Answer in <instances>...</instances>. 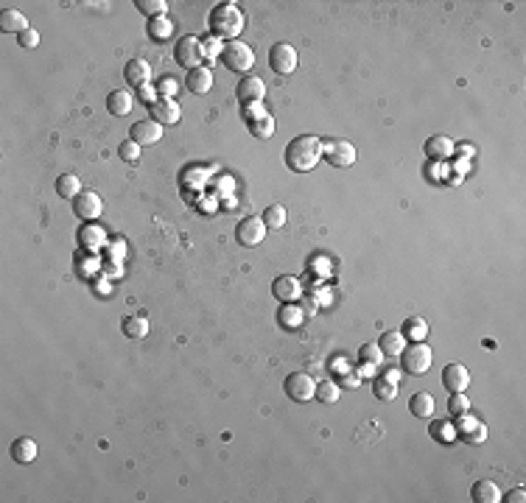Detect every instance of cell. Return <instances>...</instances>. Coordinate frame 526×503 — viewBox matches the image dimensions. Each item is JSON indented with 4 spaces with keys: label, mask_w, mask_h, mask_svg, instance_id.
Masks as SVG:
<instances>
[{
    "label": "cell",
    "mask_w": 526,
    "mask_h": 503,
    "mask_svg": "<svg viewBox=\"0 0 526 503\" xmlns=\"http://www.w3.org/2000/svg\"><path fill=\"white\" fill-rule=\"evenodd\" d=\"M322 160V140L314 134H300L294 140H288L286 151H283V162L288 171L294 173H308L316 168V162Z\"/></svg>",
    "instance_id": "1"
},
{
    "label": "cell",
    "mask_w": 526,
    "mask_h": 503,
    "mask_svg": "<svg viewBox=\"0 0 526 503\" xmlns=\"http://www.w3.org/2000/svg\"><path fill=\"white\" fill-rule=\"evenodd\" d=\"M208 26H210V34L216 40H227L233 42L241 31H244V15L235 3H219L210 9V17H208Z\"/></svg>",
    "instance_id": "2"
},
{
    "label": "cell",
    "mask_w": 526,
    "mask_h": 503,
    "mask_svg": "<svg viewBox=\"0 0 526 503\" xmlns=\"http://www.w3.org/2000/svg\"><path fill=\"white\" fill-rule=\"evenodd\" d=\"M398 358H401L403 372H409V375H423V372L431 369V358H434V355H431V347H428L426 341H409Z\"/></svg>",
    "instance_id": "3"
},
{
    "label": "cell",
    "mask_w": 526,
    "mask_h": 503,
    "mask_svg": "<svg viewBox=\"0 0 526 503\" xmlns=\"http://www.w3.org/2000/svg\"><path fill=\"white\" fill-rule=\"evenodd\" d=\"M222 65L233 73H249L255 68V54L249 45L233 40V42H224V48H222Z\"/></svg>",
    "instance_id": "4"
},
{
    "label": "cell",
    "mask_w": 526,
    "mask_h": 503,
    "mask_svg": "<svg viewBox=\"0 0 526 503\" xmlns=\"http://www.w3.org/2000/svg\"><path fill=\"white\" fill-rule=\"evenodd\" d=\"M173 56H177L180 68H185V70H196V68H202L205 45H202V40H199V37L185 34V37H180V40H177V48H173Z\"/></svg>",
    "instance_id": "5"
},
{
    "label": "cell",
    "mask_w": 526,
    "mask_h": 503,
    "mask_svg": "<svg viewBox=\"0 0 526 503\" xmlns=\"http://www.w3.org/2000/svg\"><path fill=\"white\" fill-rule=\"evenodd\" d=\"M244 112H247L244 121H247V129H249L252 137L269 140L274 134V118H272V112L261 109V104L258 107H244Z\"/></svg>",
    "instance_id": "6"
},
{
    "label": "cell",
    "mask_w": 526,
    "mask_h": 503,
    "mask_svg": "<svg viewBox=\"0 0 526 503\" xmlns=\"http://www.w3.org/2000/svg\"><path fill=\"white\" fill-rule=\"evenodd\" d=\"M286 394L294 400V403H308L314 394H316V380L308 375V372H291L283 383Z\"/></svg>",
    "instance_id": "7"
},
{
    "label": "cell",
    "mask_w": 526,
    "mask_h": 503,
    "mask_svg": "<svg viewBox=\"0 0 526 503\" xmlns=\"http://www.w3.org/2000/svg\"><path fill=\"white\" fill-rule=\"evenodd\" d=\"M297 51L288 45V42H277V45H272V51H269V68L277 73V76H291L294 70H297Z\"/></svg>",
    "instance_id": "8"
},
{
    "label": "cell",
    "mask_w": 526,
    "mask_h": 503,
    "mask_svg": "<svg viewBox=\"0 0 526 503\" xmlns=\"http://www.w3.org/2000/svg\"><path fill=\"white\" fill-rule=\"evenodd\" d=\"M266 232H269V229H266L263 218H258V215H247V218L238 224V229H235V240H238L241 246L252 249V246H261V243H263Z\"/></svg>",
    "instance_id": "9"
},
{
    "label": "cell",
    "mask_w": 526,
    "mask_h": 503,
    "mask_svg": "<svg viewBox=\"0 0 526 503\" xmlns=\"http://www.w3.org/2000/svg\"><path fill=\"white\" fill-rule=\"evenodd\" d=\"M322 154L327 157V162L333 168H350L356 162V148L353 143H347V140H327L322 143Z\"/></svg>",
    "instance_id": "10"
},
{
    "label": "cell",
    "mask_w": 526,
    "mask_h": 503,
    "mask_svg": "<svg viewBox=\"0 0 526 503\" xmlns=\"http://www.w3.org/2000/svg\"><path fill=\"white\" fill-rule=\"evenodd\" d=\"M235 95L241 101V107H258L266 95V84L258 79V76H244L235 87Z\"/></svg>",
    "instance_id": "11"
},
{
    "label": "cell",
    "mask_w": 526,
    "mask_h": 503,
    "mask_svg": "<svg viewBox=\"0 0 526 503\" xmlns=\"http://www.w3.org/2000/svg\"><path fill=\"white\" fill-rule=\"evenodd\" d=\"M129 140H134L140 148H143V146H154V143L162 140V126H160L157 121H151V118L137 121V123L129 129Z\"/></svg>",
    "instance_id": "12"
},
{
    "label": "cell",
    "mask_w": 526,
    "mask_h": 503,
    "mask_svg": "<svg viewBox=\"0 0 526 503\" xmlns=\"http://www.w3.org/2000/svg\"><path fill=\"white\" fill-rule=\"evenodd\" d=\"M101 196L95 190H82L76 199H73V212L82 218V221H93L101 215Z\"/></svg>",
    "instance_id": "13"
},
{
    "label": "cell",
    "mask_w": 526,
    "mask_h": 503,
    "mask_svg": "<svg viewBox=\"0 0 526 503\" xmlns=\"http://www.w3.org/2000/svg\"><path fill=\"white\" fill-rule=\"evenodd\" d=\"M456 419H459V425L454 428L456 439H462V442H467V444H481V442L487 439V428H484L479 419H473L470 414L456 417Z\"/></svg>",
    "instance_id": "14"
},
{
    "label": "cell",
    "mask_w": 526,
    "mask_h": 503,
    "mask_svg": "<svg viewBox=\"0 0 526 503\" xmlns=\"http://www.w3.org/2000/svg\"><path fill=\"white\" fill-rule=\"evenodd\" d=\"M423 154L431 160V162H445L454 157V140L448 134H431L423 146Z\"/></svg>",
    "instance_id": "15"
},
{
    "label": "cell",
    "mask_w": 526,
    "mask_h": 503,
    "mask_svg": "<svg viewBox=\"0 0 526 503\" xmlns=\"http://www.w3.org/2000/svg\"><path fill=\"white\" fill-rule=\"evenodd\" d=\"M442 386L448 392H465L470 386V372L465 364H448L442 369Z\"/></svg>",
    "instance_id": "16"
},
{
    "label": "cell",
    "mask_w": 526,
    "mask_h": 503,
    "mask_svg": "<svg viewBox=\"0 0 526 503\" xmlns=\"http://www.w3.org/2000/svg\"><path fill=\"white\" fill-rule=\"evenodd\" d=\"M151 121H157L160 126L180 123V104L173 98H160L157 104H151Z\"/></svg>",
    "instance_id": "17"
},
{
    "label": "cell",
    "mask_w": 526,
    "mask_h": 503,
    "mask_svg": "<svg viewBox=\"0 0 526 503\" xmlns=\"http://www.w3.org/2000/svg\"><path fill=\"white\" fill-rule=\"evenodd\" d=\"M272 297L280 300V302H294L300 297V280L297 277H288V274H280L272 280Z\"/></svg>",
    "instance_id": "18"
},
{
    "label": "cell",
    "mask_w": 526,
    "mask_h": 503,
    "mask_svg": "<svg viewBox=\"0 0 526 503\" xmlns=\"http://www.w3.org/2000/svg\"><path fill=\"white\" fill-rule=\"evenodd\" d=\"M123 79L132 87H143V84L151 82V65L146 59H129L126 68H123Z\"/></svg>",
    "instance_id": "19"
},
{
    "label": "cell",
    "mask_w": 526,
    "mask_h": 503,
    "mask_svg": "<svg viewBox=\"0 0 526 503\" xmlns=\"http://www.w3.org/2000/svg\"><path fill=\"white\" fill-rule=\"evenodd\" d=\"M185 87L194 93V95H208L210 87H213V70L210 68H196L185 76Z\"/></svg>",
    "instance_id": "20"
},
{
    "label": "cell",
    "mask_w": 526,
    "mask_h": 503,
    "mask_svg": "<svg viewBox=\"0 0 526 503\" xmlns=\"http://www.w3.org/2000/svg\"><path fill=\"white\" fill-rule=\"evenodd\" d=\"M29 29L31 26H29V20H26L23 12H17V9H3V12H0V31H3V34H23Z\"/></svg>",
    "instance_id": "21"
},
{
    "label": "cell",
    "mask_w": 526,
    "mask_h": 503,
    "mask_svg": "<svg viewBox=\"0 0 526 503\" xmlns=\"http://www.w3.org/2000/svg\"><path fill=\"white\" fill-rule=\"evenodd\" d=\"M470 500L473 503H498L501 500V489L495 486V481L481 478V481H476L470 486Z\"/></svg>",
    "instance_id": "22"
},
{
    "label": "cell",
    "mask_w": 526,
    "mask_h": 503,
    "mask_svg": "<svg viewBox=\"0 0 526 503\" xmlns=\"http://www.w3.org/2000/svg\"><path fill=\"white\" fill-rule=\"evenodd\" d=\"M76 240L84 246V249H101L104 243H107V229L104 226H95V224H87V226H82L79 229V235H76Z\"/></svg>",
    "instance_id": "23"
},
{
    "label": "cell",
    "mask_w": 526,
    "mask_h": 503,
    "mask_svg": "<svg viewBox=\"0 0 526 503\" xmlns=\"http://www.w3.org/2000/svg\"><path fill=\"white\" fill-rule=\"evenodd\" d=\"M121 330L129 341H143L148 336V319L146 316H126L121 322Z\"/></svg>",
    "instance_id": "24"
},
{
    "label": "cell",
    "mask_w": 526,
    "mask_h": 503,
    "mask_svg": "<svg viewBox=\"0 0 526 503\" xmlns=\"http://www.w3.org/2000/svg\"><path fill=\"white\" fill-rule=\"evenodd\" d=\"M378 347H381L384 358H387V355H389V358H398V355L403 353V347H406V339H403L401 330H387V333L378 339Z\"/></svg>",
    "instance_id": "25"
},
{
    "label": "cell",
    "mask_w": 526,
    "mask_h": 503,
    "mask_svg": "<svg viewBox=\"0 0 526 503\" xmlns=\"http://www.w3.org/2000/svg\"><path fill=\"white\" fill-rule=\"evenodd\" d=\"M37 442L31 439V436H20V439H15L12 442V458L15 461H20V464H29V461H34L37 458Z\"/></svg>",
    "instance_id": "26"
},
{
    "label": "cell",
    "mask_w": 526,
    "mask_h": 503,
    "mask_svg": "<svg viewBox=\"0 0 526 503\" xmlns=\"http://www.w3.org/2000/svg\"><path fill=\"white\" fill-rule=\"evenodd\" d=\"M132 95L126 93V90H115V93H109V98H107V109H109V115H115V118H123V115H129L132 112Z\"/></svg>",
    "instance_id": "27"
},
{
    "label": "cell",
    "mask_w": 526,
    "mask_h": 503,
    "mask_svg": "<svg viewBox=\"0 0 526 503\" xmlns=\"http://www.w3.org/2000/svg\"><path fill=\"white\" fill-rule=\"evenodd\" d=\"M409 411H412V417H420V419L431 417V414H434V397H431L428 392L412 394V397H409Z\"/></svg>",
    "instance_id": "28"
},
{
    "label": "cell",
    "mask_w": 526,
    "mask_h": 503,
    "mask_svg": "<svg viewBox=\"0 0 526 503\" xmlns=\"http://www.w3.org/2000/svg\"><path fill=\"white\" fill-rule=\"evenodd\" d=\"M401 333H403V339H409V341H426V336H428V325H426V319L412 316V319L403 322Z\"/></svg>",
    "instance_id": "29"
},
{
    "label": "cell",
    "mask_w": 526,
    "mask_h": 503,
    "mask_svg": "<svg viewBox=\"0 0 526 503\" xmlns=\"http://www.w3.org/2000/svg\"><path fill=\"white\" fill-rule=\"evenodd\" d=\"M56 193H59L62 199H76V196L82 193L79 176H76V173H62V176L56 179Z\"/></svg>",
    "instance_id": "30"
},
{
    "label": "cell",
    "mask_w": 526,
    "mask_h": 503,
    "mask_svg": "<svg viewBox=\"0 0 526 503\" xmlns=\"http://www.w3.org/2000/svg\"><path fill=\"white\" fill-rule=\"evenodd\" d=\"M277 319H280V325H283L286 330H297V327L302 325V311H300L297 305H291V302H283Z\"/></svg>",
    "instance_id": "31"
},
{
    "label": "cell",
    "mask_w": 526,
    "mask_h": 503,
    "mask_svg": "<svg viewBox=\"0 0 526 503\" xmlns=\"http://www.w3.org/2000/svg\"><path fill=\"white\" fill-rule=\"evenodd\" d=\"M171 34H173V23H171V20H165V15H162V17L148 20V37H151V40L162 42V40H168Z\"/></svg>",
    "instance_id": "32"
},
{
    "label": "cell",
    "mask_w": 526,
    "mask_h": 503,
    "mask_svg": "<svg viewBox=\"0 0 526 503\" xmlns=\"http://www.w3.org/2000/svg\"><path fill=\"white\" fill-rule=\"evenodd\" d=\"M319 403H325V405H330V403H336L339 397H341V386L336 383V380H325V383H316V394H314Z\"/></svg>",
    "instance_id": "33"
},
{
    "label": "cell",
    "mask_w": 526,
    "mask_h": 503,
    "mask_svg": "<svg viewBox=\"0 0 526 503\" xmlns=\"http://www.w3.org/2000/svg\"><path fill=\"white\" fill-rule=\"evenodd\" d=\"M134 6H137V12H140V15H146L148 20L162 17V15H165V9H168L165 0H134Z\"/></svg>",
    "instance_id": "34"
},
{
    "label": "cell",
    "mask_w": 526,
    "mask_h": 503,
    "mask_svg": "<svg viewBox=\"0 0 526 503\" xmlns=\"http://www.w3.org/2000/svg\"><path fill=\"white\" fill-rule=\"evenodd\" d=\"M263 224H266V229H283V226H286V207H280V204L266 207Z\"/></svg>",
    "instance_id": "35"
},
{
    "label": "cell",
    "mask_w": 526,
    "mask_h": 503,
    "mask_svg": "<svg viewBox=\"0 0 526 503\" xmlns=\"http://www.w3.org/2000/svg\"><path fill=\"white\" fill-rule=\"evenodd\" d=\"M359 361L367 366H381L384 364V353L378 344H362L359 347Z\"/></svg>",
    "instance_id": "36"
},
{
    "label": "cell",
    "mask_w": 526,
    "mask_h": 503,
    "mask_svg": "<svg viewBox=\"0 0 526 503\" xmlns=\"http://www.w3.org/2000/svg\"><path fill=\"white\" fill-rule=\"evenodd\" d=\"M448 414H451V417H465V414H470V400L465 397V392H451V397H448Z\"/></svg>",
    "instance_id": "37"
},
{
    "label": "cell",
    "mask_w": 526,
    "mask_h": 503,
    "mask_svg": "<svg viewBox=\"0 0 526 503\" xmlns=\"http://www.w3.org/2000/svg\"><path fill=\"white\" fill-rule=\"evenodd\" d=\"M373 392H376L378 400H395L398 397V386L392 383V378H378L373 383Z\"/></svg>",
    "instance_id": "38"
},
{
    "label": "cell",
    "mask_w": 526,
    "mask_h": 503,
    "mask_svg": "<svg viewBox=\"0 0 526 503\" xmlns=\"http://www.w3.org/2000/svg\"><path fill=\"white\" fill-rule=\"evenodd\" d=\"M118 154H121L123 162H137L140 160V146L134 140H123L121 148H118Z\"/></svg>",
    "instance_id": "39"
},
{
    "label": "cell",
    "mask_w": 526,
    "mask_h": 503,
    "mask_svg": "<svg viewBox=\"0 0 526 503\" xmlns=\"http://www.w3.org/2000/svg\"><path fill=\"white\" fill-rule=\"evenodd\" d=\"M454 428L448 425V422H442V419H437V422H431V436L437 439V442H451V439H456V433H451Z\"/></svg>",
    "instance_id": "40"
},
{
    "label": "cell",
    "mask_w": 526,
    "mask_h": 503,
    "mask_svg": "<svg viewBox=\"0 0 526 503\" xmlns=\"http://www.w3.org/2000/svg\"><path fill=\"white\" fill-rule=\"evenodd\" d=\"M17 45H20L23 51H34V48L40 45V34H37L34 29H29V31L17 34Z\"/></svg>",
    "instance_id": "41"
},
{
    "label": "cell",
    "mask_w": 526,
    "mask_h": 503,
    "mask_svg": "<svg viewBox=\"0 0 526 503\" xmlns=\"http://www.w3.org/2000/svg\"><path fill=\"white\" fill-rule=\"evenodd\" d=\"M137 95H140V101H143V104H148V107L160 101V93H157V90H154L151 84H143V87H137Z\"/></svg>",
    "instance_id": "42"
},
{
    "label": "cell",
    "mask_w": 526,
    "mask_h": 503,
    "mask_svg": "<svg viewBox=\"0 0 526 503\" xmlns=\"http://www.w3.org/2000/svg\"><path fill=\"white\" fill-rule=\"evenodd\" d=\"M333 380H336L339 386H344V389H356V386H359V375H356V372H350V369H347V372H341V375H339V378H333Z\"/></svg>",
    "instance_id": "43"
},
{
    "label": "cell",
    "mask_w": 526,
    "mask_h": 503,
    "mask_svg": "<svg viewBox=\"0 0 526 503\" xmlns=\"http://www.w3.org/2000/svg\"><path fill=\"white\" fill-rule=\"evenodd\" d=\"M501 500H506V503H523V500H526V492H523V489L518 486V489H512V492H509L506 497L501 495Z\"/></svg>",
    "instance_id": "44"
},
{
    "label": "cell",
    "mask_w": 526,
    "mask_h": 503,
    "mask_svg": "<svg viewBox=\"0 0 526 503\" xmlns=\"http://www.w3.org/2000/svg\"><path fill=\"white\" fill-rule=\"evenodd\" d=\"M160 90H162V98H165V95H177V82H171V79H165V82L160 84Z\"/></svg>",
    "instance_id": "45"
}]
</instances>
